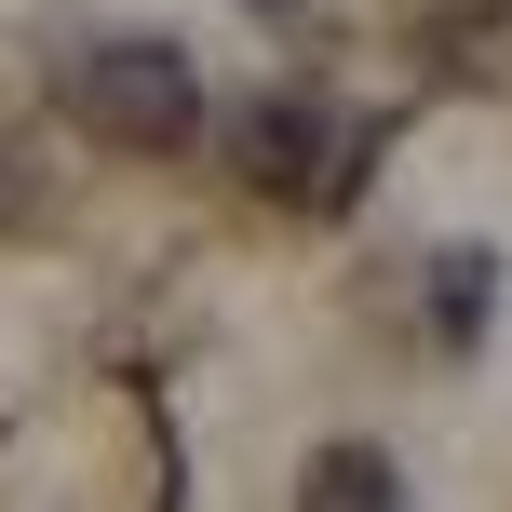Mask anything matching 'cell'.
Segmentation results:
<instances>
[{"instance_id": "2", "label": "cell", "mask_w": 512, "mask_h": 512, "mask_svg": "<svg viewBox=\"0 0 512 512\" xmlns=\"http://www.w3.org/2000/svg\"><path fill=\"white\" fill-rule=\"evenodd\" d=\"M230 176L270 189V203H324V176H337V122H324V95H243V122H230Z\"/></svg>"}, {"instance_id": "5", "label": "cell", "mask_w": 512, "mask_h": 512, "mask_svg": "<svg viewBox=\"0 0 512 512\" xmlns=\"http://www.w3.org/2000/svg\"><path fill=\"white\" fill-rule=\"evenodd\" d=\"M297 499H310V512H391V499H405V472H391V445H310Z\"/></svg>"}, {"instance_id": "7", "label": "cell", "mask_w": 512, "mask_h": 512, "mask_svg": "<svg viewBox=\"0 0 512 512\" xmlns=\"http://www.w3.org/2000/svg\"><path fill=\"white\" fill-rule=\"evenodd\" d=\"M243 14H310V0H243Z\"/></svg>"}, {"instance_id": "4", "label": "cell", "mask_w": 512, "mask_h": 512, "mask_svg": "<svg viewBox=\"0 0 512 512\" xmlns=\"http://www.w3.org/2000/svg\"><path fill=\"white\" fill-rule=\"evenodd\" d=\"M418 324H432V351H486V324H499V256H486V243H445L432 270H418Z\"/></svg>"}, {"instance_id": "3", "label": "cell", "mask_w": 512, "mask_h": 512, "mask_svg": "<svg viewBox=\"0 0 512 512\" xmlns=\"http://www.w3.org/2000/svg\"><path fill=\"white\" fill-rule=\"evenodd\" d=\"M418 68H432L445 95H486V81H512V0H445V14L418 27Z\"/></svg>"}, {"instance_id": "6", "label": "cell", "mask_w": 512, "mask_h": 512, "mask_svg": "<svg viewBox=\"0 0 512 512\" xmlns=\"http://www.w3.org/2000/svg\"><path fill=\"white\" fill-rule=\"evenodd\" d=\"M27 203H41V162H27V149H14V135H0V230H14V216H27Z\"/></svg>"}, {"instance_id": "1", "label": "cell", "mask_w": 512, "mask_h": 512, "mask_svg": "<svg viewBox=\"0 0 512 512\" xmlns=\"http://www.w3.org/2000/svg\"><path fill=\"white\" fill-rule=\"evenodd\" d=\"M68 122L122 162H176L203 135V68H189L162 27H122V41H81L68 54Z\"/></svg>"}]
</instances>
